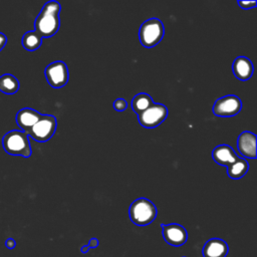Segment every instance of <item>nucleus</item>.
<instances>
[{"label": "nucleus", "instance_id": "nucleus-1", "mask_svg": "<svg viewBox=\"0 0 257 257\" xmlns=\"http://www.w3.org/2000/svg\"><path fill=\"white\" fill-rule=\"evenodd\" d=\"M60 9L61 6L57 1H48L42 7L34 22V30L42 38L51 37L58 31L60 27Z\"/></svg>", "mask_w": 257, "mask_h": 257}, {"label": "nucleus", "instance_id": "nucleus-2", "mask_svg": "<svg viewBox=\"0 0 257 257\" xmlns=\"http://www.w3.org/2000/svg\"><path fill=\"white\" fill-rule=\"evenodd\" d=\"M2 147L7 154L12 156L29 158L32 153L28 135L18 130L10 131L4 135L2 138Z\"/></svg>", "mask_w": 257, "mask_h": 257}, {"label": "nucleus", "instance_id": "nucleus-3", "mask_svg": "<svg viewBox=\"0 0 257 257\" xmlns=\"http://www.w3.org/2000/svg\"><path fill=\"white\" fill-rule=\"evenodd\" d=\"M157 207L147 198H139L135 200L128 209L131 221L138 226H147L151 224L157 217Z\"/></svg>", "mask_w": 257, "mask_h": 257}, {"label": "nucleus", "instance_id": "nucleus-4", "mask_svg": "<svg viewBox=\"0 0 257 257\" xmlns=\"http://www.w3.org/2000/svg\"><path fill=\"white\" fill-rule=\"evenodd\" d=\"M165 28L163 22L158 18H150L143 22L139 31L141 44L146 48H153L163 39Z\"/></svg>", "mask_w": 257, "mask_h": 257}, {"label": "nucleus", "instance_id": "nucleus-5", "mask_svg": "<svg viewBox=\"0 0 257 257\" xmlns=\"http://www.w3.org/2000/svg\"><path fill=\"white\" fill-rule=\"evenodd\" d=\"M57 127V120L54 115L42 114L38 121L28 131L27 135L36 142H47L50 140Z\"/></svg>", "mask_w": 257, "mask_h": 257}, {"label": "nucleus", "instance_id": "nucleus-6", "mask_svg": "<svg viewBox=\"0 0 257 257\" xmlns=\"http://www.w3.org/2000/svg\"><path fill=\"white\" fill-rule=\"evenodd\" d=\"M168 115V108L162 103L152 104L145 111L138 114L139 122L146 128H154L161 124Z\"/></svg>", "mask_w": 257, "mask_h": 257}, {"label": "nucleus", "instance_id": "nucleus-7", "mask_svg": "<svg viewBox=\"0 0 257 257\" xmlns=\"http://www.w3.org/2000/svg\"><path fill=\"white\" fill-rule=\"evenodd\" d=\"M44 74L48 84L53 88H60L68 82V68L65 62L53 61L45 67Z\"/></svg>", "mask_w": 257, "mask_h": 257}, {"label": "nucleus", "instance_id": "nucleus-8", "mask_svg": "<svg viewBox=\"0 0 257 257\" xmlns=\"http://www.w3.org/2000/svg\"><path fill=\"white\" fill-rule=\"evenodd\" d=\"M242 108L241 99L235 94H228L218 98L213 105V112L217 116H234Z\"/></svg>", "mask_w": 257, "mask_h": 257}, {"label": "nucleus", "instance_id": "nucleus-9", "mask_svg": "<svg viewBox=\"0 0 257 257\" xmlns=\"http://www.w3.org/2000/svg\"><path fill=\"white\" fill-rule=\"evenodd\" d=\"M164 240L171 246L180 247L188 240V233L185 227L180 224H161Z\"/></svg>", "mask_w": 257, "mask_h": 257}, {"label": "nucleus", "instance_id": "nucleus-10", "mask_svg": "<svg viewBox=\"0 0 257 257\" xmlns=\"http://www.w3.org/2000/svg\"><path fill=\"white\" fill-rule=\"evenodd\" d=\"M237 148L241 156L248 159H255L256 153V135L251 132H243L239 135Z\"/></svg>", "mask_w": 257, "mask_h": 257}, {"label": "nucleus", "instance_id": "nucleus-11", "mask_svg": "<svg viewBox=\"0 0 257 257\" xmlns=\"http://www.w3.org/2000/svg\"><path fill=\"white\" fill-rule=\"evenodd\" d=\"M41 115L42 114L40 112L33 108L24 107L17 112L16 122L18 126L21 128V131L27 134L28 131L38 121Z\"/></svg>", "mask_w": 257, "mask_h": 257}, {"label": "nucleus", "instance_id": "nucleus-12", "mask_svg": "<svg viewBox=\"0 0 257 257\" xmlns=\"http://www.w3.org/2000/svg\"><path fill=\"white\" fill-rule=\"evenodd\" d=\"M229 252L227 242L220 238L208 240L202 250L203 257H226Z\"/></svg>", "mask_w": 257, "mask_h": 257}, {"label": "nucleus", "instance_id": "nucleus-13", "mask_svg": "<svg viewBox=\"0 0 257 257\" xmlns=\"http://www.w3.org/2000/svg\"><path fill=\"white\" fill-rule=\"evenodd\" d=\"M232 70L234 75L241 81H246L251 78L254 66L252 61L245 56H238L232 64Z\"/></svg>", "mask_w": 257, "mask_h": 257}, {"label": "nucleus", "instance_id": "nucleus-14", "mask_svg": "<svg viewBox=\"0 0 257 257\" xmlns=\"http://www.w3.org/2000/svg\"><path fill=\"white\" fill-rule=\"evenodd\" d=\"M212 158L214 162L218 165L228 167L229 165L234 163L239 157L230 146L223 144L214 148L212 152Z\"/></svg>", "mask_w": 257, "mask_h": 257}, {"label": "nucleus", "instance_id": "nucleus-15", "mask_svg": "<svg viewBox=\"0 0 257 257\" xmlns=\"http://www.w3.org/2000/svg\"><path fill=\"white\" fill-rule=\"evenodd\" d=\"M248 170H249L248 162L244 158L239 157L234 163H232L227 167V174L229 178L233 180H238L243 178L248 172Z\"/></svg>", "mask_w": 257, "mask_h": 257}, {"label": "nucleus", "instance_id": "nucleus-16", "mask_svg": "<svg viewBox=\"0 0 257 257\" xmlns=\"http://www.w3.org/2000/svg\"><path fill=\"white\" fill-rule=\"evenodd\" d=\"M152 104H154V100L150 96V94L146 92L138 93L132 100V108L137 114H140L141 112L145 111Z\"/></svg>", "mask_w": 257, "mask_h": 257}, {"label": "nucleus", "instance_id": "nucleus-17", "mask_svg": "<svg viewBox=\"0 0 257 257\" xmlns=\"http://www.w3.org/2000/svg\"><path fill=\"white\" fill-rule=\"evenodd\" d=\"M19 89L18 79L9 73L0 76V91L6 94H13Z\"/></svg>", "mask_w": 257, "mask_h": 257}, {"label": "nucleus", "instance_id": "nucleus-18", "mask_svg": "<svg viewBox=\"0 0 257 257\" xmlns=\"http://www.w3.org/2000/svg\"><path fill=\"white\" fill-rule=\"evenodd\" d=\"M42 44V37L35 31L26 32L22 37V45L28 51L37 50Z\"/></svg>", "mask_w": 257, "mask_h": 257}, {"label": "nucleus", "instance_id": "nucleus-19", "mask_svg": "<svg viewBox=\"0 0 257 257\" xmlns=\"http://www.w3.org/2000/svg\"><path fill=\"white\" fill-rule=\"evenodd\" d=\"M127 107V102L123 98H117L113 101V108L116 111H123Z\"/></svg>", "mask_w": 257, "mask_h": 257}, {"label": "nucleus", "instance_id": "nucleus-20", "mask_svg": "<svg viewBox=\"0 0 257 257\" xmlns=\"http://www.w3.org/2000/svg\"><path fill=\"white\" fill-rule=\"evenodd\" d=\"M238 5L243 9H251L257 5L256 1H238Z\"/></svg>", "mask_w": 257, "mask_h": 257}, {"label": "nucleus", "instance_id": "nucleus-21", "mask_svg": "<svg viewBox=\"0 0 257 257\" xmlns=\"http://www.w3.org/2000/svg\"><path fill=\"white\" fill-rule=\"evenodd\" d=\"M5 246L8 249H14L16 247V242L13 238H7L5 241Z\"/></svg>", "mask_w": 257, "mask_h": 257}, {"label": "nucleus", "instance_id": "nucleus-22", "mask_svg": "<svg viewBox=\"0 0 257 257\" xmlns=\"http://www.w3.org/2000/svg\"><path fill=\"white\" fill-rule=\"evenodd\" d=\"M98 245H99V242H98V240H97L96 238H91V239L89 240L88 244H87V246L89 247V249H90V248H96V247H98Z\"/></svg>", "mask_w": 257, "mask_h": 257}, {"label": "nucleus", "instance_id": "nucleus-23", "mask_svg": "<svg viewBox=\"0 0 257 257\" xmlns=\"http://www.w3.org/2000/svg\"><path fill=\"white\" fill-rule=\"evenodd\" d=\"M6 43H7V37L3 33L0 32V51L4 48Z\"/></svg>", "mask_w": 257, "mask_h": 257}, {"label": "nucleus", "instance_id": "nucleus-24", "mask_svg": "<svg viewBox=\"0 0 257 257\" xmlns=\"http://www.w3.org/2000/svg\"><path fill=\"white\" fill-rule=\"evenodd\" d=\"M80 250H81V252H82L83 254H85V253H87V252H88L89 247H88L87 245H84V246H82V247L80 248Z\"/></svg>", "mask_w": 257, "mask_h": 257}, {"label": "nucleus", "instance_id": "nucleus-25", "mask_svg": "<svg viewBox=\"0 0 257 257\" xmlns=\"http://www.w3.org/2000/svg\"><path fill=\"white\" fill-rule=\"evenodd\" d=\"M183 257H185V256H183Z\"/></svg>", "mask_w": 257, "mask_h": 257}]
</instances>
